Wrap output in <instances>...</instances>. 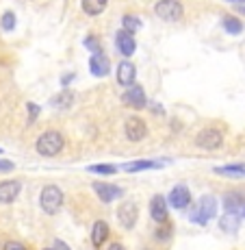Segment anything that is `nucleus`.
Instances as JSON below:
<instances>
[{"mask_svg": "<svg viewBox=\"0 0 245 250\" xmlns=\"http://www.w3.org/2000/svg\"><path fill=\"white\" fill-rule=\"evenodd\" d=\"M65 146V139L59 131H46L41 133L39 139H37V152L41 157H55L63 150Z\"/></svg>", "mask_w": 245, "mask_h": 250, "instance_id": "f257e3e1", "label": "nucleus"}, {"mask_svg": "<svg viewBox=\"0 0 245 250\" xmlns=\"http://www.w3.org/2000/svg\"><path fill=\"white\" fill-rule=\"evenodd\" d=\"M215 215H217V200H215V196H202L200 203L195 205V209L191 211L189 220L195 224H200V227H204V224H208V220H213Z\"/></svg>", "mask_w": 245, "mask_h": 250, "instance_id": "f03ea898", "label": "nucleus"}, {"mask_svg": "<svg viewBox=\"0 0 245 250\" xmlns=\"http://www.w3.org/2000/svg\"><path fill=\"white\" fill-rule=\"evenodd\" d=\"M39 205L48 215L59 213L61 207H63V191H61L57 185H46L39 194Z\"/></svg>", "mask_w": 245, "mask_h": 250, "instance_id": "7ed1b4c3", "label": "nucleus"}, {"mask_svg": "<svg viewBox=\"0 0 245 250\" xmlns=\"http://www.w3.org/2000/svg\"><path fill=\"white\" fill-rule=\"evenodd\" d=\"M154 11H156V16L161 18V20L178 22L182 18V13H185V9H182V4L178 2V0H158Z\"/></svg>", "mask_w": 245, "mask_h": 250, "instance_id": "20e7f679", "label": "nucleus"}, {"mask_svg": "<svg viewBox=\"0 0 245 250\" xmlns=\"http://www.w3.org/2000/svg\"><path fill=\"white\" fill-rule=\"evenodd\" d=\"M195 144H198L202 150H217V148L224 144V135H222V131H217V128H204V131L198 133Z\"/></svg>", "mask_w": 245, "mask_h": 250, "instance_id": "39448f33", "label": "nucleus"}, {"mask_svg": "<svg viewBox=\"0 0 245 250\" xmlns=\"http://www.w3.org/2000/svg\"><path fill=\"white\" fill-rule=\"evenodd\" d=\"M117 220H119V224H122L124 229H134V224H137V220H139V209H137V203L134 200H126V203H122L119 205V209H117Z\"/></svg>", "mask_w": 245, "mask_h": 250, "instance_id": "423d86ee", "label": "nucleus"}, {"mask_svg": "<svg viewBox=\"0 0 245 250\" xmlns=\"http://www.w3.org/2000/svg\"><path fill=\"white\" fill-rule=\"evenodd\" d=\"M124 133H126V137L131 139V142H139V139H143L148 135V126L141 118L131 115V118L126 120V124H124Z\"/></svg>", "mask_w": 245, "mask_h": 250, "instance_id": "0eeeda50", "label": "nucleus"}, {"mask_svg": "<svg viewBox=\"0 0 245 250\" xmlns=\"http://www.w3.org/2000/svg\"><path fill=\"white\" fill-rule=\"evenodd\" d=\"M94 191L98 194V198L102 200V203H113V200L122 198L124 196V189L117 185H113V183H94Z\"/></svg>", "mask_w": 245, "mask_h": 250, "instance_id": "6e6552de", "label": "nucleus"}, {"mask_svg": "<svg viewBox=\"0 0 245 250\" xmlns=\"http://www.w3.org/2000/svg\"><path fill=\"white\" fill-rule=\"evenodd\" d=\"M224 209L226 213H237L245 218V196L239 194V191H228L224 196Z\"/></svg>", "mask_w": 245, "mask_h": 250, "instance_id": "1a4fd4ad", "label": "nucleus"}, {"mask_svg": "<svg viewBox=\"0 0 245 250\" xmlns=\"http://www.w3.org/2000/svg\"><path fill=\"white\" fill-rule=\"evenodd\" d=\"M22 183L20 181H2L0 183V205H11L20 196Z\"/></svg>", "mask_w": 245, "mask_h": 250, "instance_id": "9d476101", "label": "nucleus"}, {"mask_svg": "<svg viewBox=\"0 0 245 250\" xmlns=\"http://www.w3.org/2000/svg\"><path fill=\"white\" fill-rule=\"evenodd\" d=\"M167 203L174 207V209H185V207L191 203V191L187 189V185H176L174 189L170 191Z\"/></svg>", "mask_w": 245, "mask_h": 250, "instance_id": "9b49d317", "label": "nucleus"}, {"mask_svg": "<svg viewBox=\"0 0 245 250\" xmlns=\"http://www.w3.org/2000/svg\"><path fill=\"white\" fill-rule=\"evenodd\" d=\"M89 70L94 76H107L111 72V63H109V57L104 52H95L89 59Z\"/></svg>", "mask_w": 245, "mask_h": 250, "instance_id": "f8f14e48", "label": "nucleus"}, {"mask_svg": "<svg viewBox=\"0 0 245 250\" xmlns=\"http://www.w3.org/2000/svg\"><path fill=\"white\" fill-rule=\"evenodd\" d=\"M134 76H137V68H134L132 61H122L117 65V83L124 85V87H132Z\"/></svg>", "mask_w": 245, "mask_h": 250, "instance_id": "ddd939ff", "label": "nucleus"}, {"mask_svg": "<svg viewBox=\"0 0 245 250\" xmlns=\"http://www.w3.org/2000/svg\"><path fill=\"white\" fill-rule=\"evenodd\" d=\"M124 103H126L128 107H132V109H143L148 104V98H146V91H143V87L132 85V87L124 94Z\"/></svg>", "mask_w": 245, "mask_h": 250, "instance_id": "4468645a", "label": "nucleus"}, {"mask_svg": "<svg viewBox=\"0 0 245 250\" xmlns=\"http://www.w3.org/2000/svg\"><path fill=\"white\" fill-rule=\"evenodd\" d=\"M115 44H117V50H119V55H124V57H131L134 55V37H132V33H128V31H119L117 35H115Z\"/></svg>", "mask_w": 245, "mask_h": 250, "instance_id": "2eb2a0df", "label": "nucleus"}, {"mask_svg": "<svg viewBox=\"0 0 245 250\" xmlns=\"http://www.w3.org/2000/svg\"><path fill=\"white\" fill-rule=\"evenodd\" d=\"M150 215L156 224H165L167 222V200L163 196H154L150 200Z\"/></svg>", "mask_w": 245, "mask_h": 250, "instance_id": "dca6fc26", "label": "nucleus"}, {"mask_svg": "<svg viewBox=\"0 0 245 250\" xmlns=\"http://www.w3.org/2000/svg\"><path fill=\"white\" fill-rule=\"evenodd\" d=\"M215 174L230 176V179H243L245 176V163H230V166H217L213 167Z\"/></svg>", "mask_w": 245, "mask_h": 250, "instance_id": "f3484780", "label": "nucleus"}, {"mask_svg": "<svg viewBox=\"0 0 245 250\" xmlns=\"http://www.w3.org/2000/svg\"><path fill=\"white\" fill-rule=\"evenodd\" d=\"M163 166V161H152V159H141V161H131L124 163V172H143V170H158Z\"/></svg>", "mask_w": 245, "mask_h": 250, "instance_id": "a211bd4d", "label": "nucleus"}, {"mask_svg": "<svg viewBox=\"0 0 245 250\" xmlns=\"http://www.w3.org/2000/svg\"><path fill=\"white\" fill-rule=\"evenodd\" d=\"M239 227H241V215H237V213H224L222 220H219V229L228 235H234L239 230Z\"/></svg>", "mask_w": 245, "mask_h": 250, "instance_id": "6ab92c4d", "label": "nucleus"}, {"mask_svg": "<svg viewBox=\"0 0 245 250\" xmlns=\"http://www.w3.org/2000/svg\"><path fill=\"white\" fill-rule=\"evenodd\" d=\"M109 235V227L107 222H102V220H98V222L94 224V229H91V244H94L95 248H100L104 244V239H107Z\"/></svg>", "mask_w": 245, "mask_h": 250, "instance_id": "aec40b11", "label": "nucleus"}, {"mask_svg": "<svg viewBox=\"0 0 245 250\" xmlns=\"http://www.w3.org/2000/svg\"><path fill=\"white\" fill-rule=\"evenodd\" d=\"M80 4H83V11L87 16H100L107 9L109 0H80Z\"/></svg>", "mask_w": 245, "mask_h": 250, "instance_id": "412c9836", "label": "nucleus"}, {"mask_svg": "<svg viewBox=\"0 0 245 250\" xmlns=\"http://www.w3.org/2000/svg\"><path fill=\"white\" fill-rule=\"evenodd\" d=\"M222 26H224L226 33H230V35H241L243 33V22L239 20V18H232V16H226Z\"/></svg>", "mask_w": 245, "mask_h": 250, "instance_id": "4be33fe9", "label": "nucleus"}, {"mask_svg": "<svg viewBox=\"0 0 245 250\" xmlns=\"http://www.w3.org/2000/svg\"><path fill=\"white\" fill-rule=\"evenodd\" d=\"M72 103H74V96H72L70 91H61V94H57L55 98L50 100V104L55 109H67Z\"/></svg>", "mask_w": 245, "mask_h": 250, "instance_id": "5701e85b", "label": "nucleus"}, {"mask_svg": "<svg viewBox=\"0 0 245 250\" xmlns=\"http://www.w3.org/2000/svg\"><path fill=\"white\" fill-rule=\"evenodd\" d=\"M141 26H143V22L139 20V18H134V16H124V31L137 33Z\"/></svg>", "mask_w": 245, "mask_h": 250, "instance_id": "b1692460", "label": "nucleus"}, {"mask_svg": "<svg viewBox=\"0 0 245 250\" xmlns=\"http://www.w3.org/2000/svg\"><path fill=\"white\" fill-rule=\"evenodd\" d=\"M87 170L94 172V174H115L117 167L111 166V163H98V166H89Z\"/></svg>", "mask_w": 245, "mask_h": 250, "instance_id": "393cba45", "label": "nucleus"}, {"mask_svg": "<svg viewBox=\"0 0 245 250\" xmlns=\"http://www.w3.org/2000/svg\"><path fill=\"white\" fill-rule=\"evenodd\" d=\"M0 24H2L4 31H13V28H16V13H13V11H4L2 18H0Z\"/></svg>", "mask_w": 245, "mask_h": 250, "instance_id": "a878e982", "label": "nucleus"}, {"mask_svg": "<svg viewBox=\"0 0 245 250\" xmlns=\"http://www.w3.org/2000/svg\"><path fill=\"white\" fill-rule=\"evenodd\" d=\"M163 229H158L156 230V237L161 239V242H167V239H170V235L174 233V229H171V224L170 222H165V224H161Z\"/></svg>", "mask_w": 245, "mask_h": 250, "instance_id": "bb28decb", "label": "nucleus"}, {"mask_svg": "<svg viewBox=\"0 0 245 250\" xmlns=\"http://www.w3.org/2000/svg\"><path fill=\"white\" fill-rule=\"evenodd\" d=\"M85 48H89L94 55H95V52H102V50H100V42H98V37H95V35H87V37H85Z\"/></svg>", "mask_w": 245, "mask_h": 250, "instance_id": "cd10ccee", "label": "nucleus"}, {"mask_svg": "<svg viewBox=\"0 0 245 250\" xmlns=\"http://www.w3.org/2000/svg\"><path fill=\"white\" fill-rule=\"evenodd\" d=\"M2 250H26V246H24V244H20V242H7Z\"/></svg>", "mask_w": 245, "mask_h": 250, "instance_id": "c85d7f7f", "label": "nucleus"}, {"mask_svg": "<svg viewBox=\"0 0 245 250\" xmlns=\"http://www.w3.org/2000/svg\"><path fill=\"white\" fill-rule=\"evenodd\" d=\"M13 161H9V159H0V172H11L13 170Z\"/></svg>", "mask_w": 245, "mask_h": 250, "instance_id": "c756f323", "label": "nucleus"}, {"mask_svg": "<svg viewBox=\"0 0 245 250\" xmlns=\"http://www.w3.org/2000/svg\"><path fill=\"white\" fill-rule=\"evenodd\" d=\"M41 109L37 107V104H33V103H28V113H31V122L33 120H37V115H39Z\"/></svg>", "mask_w": 245, "mask_h": 250, "instance_id": "7c9ffc66", "label": "nucleus"}, {"mask_svg": "<svg viewBox=\"0 0 245 250\" xmlns=\"http://www.w3.org/2000/svg\"><path fill=\"white\" fill-rule=\"evenodd\" d=\"M55 250H72V248L67 246V244L61 242V239H57V242H55Z\"/></svg>", "mask_w": 245, "mask_h": 250, "instance_id": "2f4dec72", "label": "nucleus"}, {"mask_svg": "<svg viewBox=\"0 0 245 250\" xmlns=\"http://www.w3.org/2000/svg\"><path fill=\"white\" fill-rule=\"evenodd\" d=\"M74 76H76V74H65L63 79H61V83H63V85H70L72 81H74Z\"/></svg>", "mask_w": 245, "mask_h": 250, "instance_id": "473e14b6", "label": "nucleus"}, {"mask_svg": "<svg viewBox=\"0 0 245 250\" xmlns=\"http://www.w3.org/2000/svg\"><path fill=\"white\" fill-rule=\"evenodd\" d=\"M107 250H126V248H124L122 244H111V246H109Z\"/></svg>", "mask_w": 245, "mask_h": 250, "instance_id": "72a5a7b5", "label": "nucleus"}, {"mask_svg": "<svg viewBox=\"0 0 245 250\" xmlns=\"http://www.w3.org/2000/svg\"><path fill=\"white\" fill-rule=\"evenodd\" d=\"M152 111H154V113H163V107H161V104H152Z\"/></svg>", "mask_w": 245, "mask_h": 250, "instance_id": "f704fd0d", "label": "nucleus"}, {"mask_svg": "<svg viewBox=\"0 0 245 250\" xmlns=\"http://www.w3.org/2000/svg\"><path fill=\"white\" fill-rule=\"evenodd\" d=\"M228 2H237V4H241V7H245V0H228Z\"/></svg>", "mask_w": 245, "mask_h": 250, "instance_id": "c9c22d12", "label": "nucleus"}, {"mask_svg": "<svg viewBox=\"0 0 245 250\" xmlns=\"http://www.w3.org/2000/svg\"><path fill=\"white\" fill-rule=\"evenodd\" d=\"M44 250H55V248H44Z\"/></svg>", "mask_w": 245, "mask_h": 250, "instance_id": "e433bc0d", "label": "nucleus"}, {"mask_svg": "<svg viewBox=\"0 0 245 250\" xmlns=\"http://www.w3.org/2000/svg\"><path fill=\"white\" fill-rule=\"evenodd\" d=\"M241 11H243V13H245V7H241Z\"/></svg>", "mask_w": 245, "mask_h": 250, "instance_id": "4c0bfd02", "label": "nucleus"}, {"mask_svg": "<svg viewBox=\"0 0 245 250\" xmlns=\"http://www.w3.org/2000/svg\"><path fill=\"white\" fill-rule=\"evenodd\" d=\"M0 152H2V148H0Z\"/></svg>", "mask_w": 245, "mask_h": 250, "instance_id": "58836bf2", "label": "nucleus"}]
</instances>
